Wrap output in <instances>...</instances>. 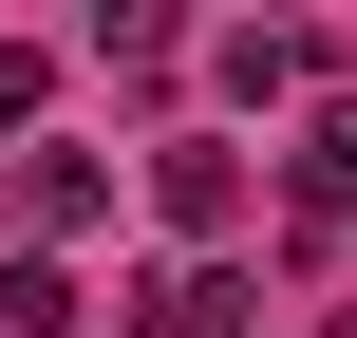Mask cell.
Instances as JSON below:
<instances>
[{
	"instance_id": "obj_3",
	"label": "cell",
	"mask_w": 357,
	"mask_h": 338,
	"mask_svg": "<svg viewBox=\"0 0 357 338\" xmlns=\"http://www.w3.org/2000/svg\"><path fill=\"white\" fill-rule=\"evenodd\" d=\"M226 94H245V113L320 94V38H301V19H245V38H226Z\"/></svg>"
},
{
	"instance_id": "obj_5",
	"label": "cell",
	"mask_w": 357,
	"mask_h": 338,
	"mask_svg": "<svg viewBox=\"0 0 357 338\" xmlns=\"http://www.w3.org/2000/svg\"><path fill=\"white\" fill-rule=\"evenodd\" d=\"M282 188H301V207H339V188H357V94L320 113V132H301V151H282Z\"/></svg>"
},
{
	"instance_id": "obj_2",
	"label": "cell",
	"mask_w": 357,
	"mask_h": 338,
	"mask_svg": "<svg viewBox=\"0 0 357 338\" xmlns=\"http://www.w3.org/2000/svg\"><path fill=\"white\" fill-rule=\"evenodd\" d=\"M94 207H113V169H94V151H38V169H19V245H38V263H56Z\"/></svg>"
},
{
	"instance_id": "obj_1",
	"label": "cell",
	"mask_w": 357,
	"mask_h": 338,
	"mask_svg": "<svg viewBox=\"0 0 357 338\" xmlns=\"http://www.w3.org/2000/svg\"><path fill=\"white\" fill-rule=\"evenodd\" d=\"M151 207H169L188 245H226V226H245V151H207V132H188V151H151Z\"/></svg>"
},
{
	"instance_id": "obj_6",
	"label": "cell",
	"mask_w": 357,
	"mask_h": 338,
	"mask_svg": "<svg viewBox=\"0 0 357 338\" xmlns=\"http://www.w3.org/2000/svg\"><path fill=\"white\" fill-rule=\"evenodd\" d=\"M38 94H56V56H38V38H0V132H38Z\"/></svg>"
},
{
	"instance_id": "obj_4",
	"label": "cell",
	"mask_w": 357,
	"mask_h": 338,
	"mask_svg": "<svg viewBox=\"0 0 357 338\" xmlns=\"http://www.w3.org/2000/svg\"><path fill=\"white\" fill-rule=\"evenodd\" d=\"M0 320H19V338H75V263L19 245V263H0Z\"/></svg>"
}]
</instances>
